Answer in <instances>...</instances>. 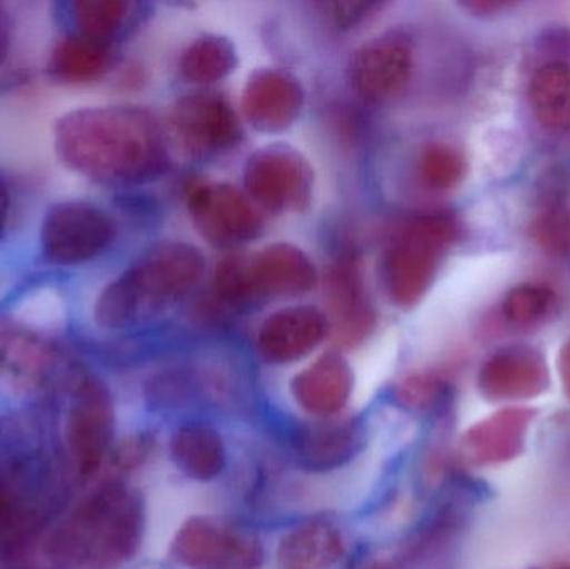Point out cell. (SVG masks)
I'll return each mask as SVG.
<instances>
[{
    "label": "cell",
    "instance_id": "cell-34",
    "mask_svg": "<svg viewBox=\"0 0 570 569\" xmlns=\"http://www.w3.org/2000/svg\"><path fill=\"white\" fill-rule=\"evenodd\" d=\"M559 376H561L562 387L570 398V340L562 346L558 360Z\"/></svg>",
    "mask_w": 570,
    "mask_h": 569
},
{
    "label": "cell",
    "instance_id": "cell-11",
    "mask_svg": "<svg viewBox=\"0 0 570 569\" xmlns=\"http://www.w3.org/2000/svg\"><path fill=\"white\" fill-rule=\"evenodd\" d=\"M176 139L194 156H213L236 146L240 124L233 107L216 94H193L184 97L170 114Z\"/></svg>",
    "mask_w": 570,
    "mask_h": 569
},
{
    "label": "cell",
    "instance_id": "cell-1",
    "mask_svg": "<svg viewBox=\"0 0 570 569\" xmlns=\"http://www.w3.org/2000/svg\"><path fill=\"white\" fill-rule=\"evenodd\" d=\"M57 149L73 169L109 184H144L169 169L166 136L147 110L116 106L70 114Z\"/></svg>",
    "mask_w": 570,
    "mask_h": 569
},
{
    "label": "cell",
    "instance_id": "cell-30",
    "mask_svg": "<svg viewBox=\"0 0 570 569\" xmlns=\"http://www.w3.org/2000/svg\"><path fill=\"white\" fill-rule=\"evenodd\" d=\"M449 384L434 373H415L401 381L395 398L402 406L412 411H429L448 394Z\"/></svg>",
    "mask_w": 570,
    "mask_h": 569
},
{
    "label": "cell",
    "instance_id": "cell-17",
    "mask_svg": "<svg viewBox=\"0 0 570 569\" xmlns=\"http://www.w3.org/2000/svg\"><path fill=\"white\" fill-rule=\"evenodd\" d=\"M327 330V317L315 307H285L267 317L257 347L269 363H294L312 353L324 341Z\"/></svg>",
    "mask_w": 570,
    "mask_h": 569
},
{
    "label": "cell",
    "instance_id": "cell-22",
    "mask_svg": "<svg viewBox=\"0 0 570 569\" xmlns=\"http://www.w3.org/2000/svg\"><path fill=\"white\" fill-rule=\"evenodd\" d=\"M174 463L196 481H213L227 464L226 444L214 428L206 424H184L170 441Z\"/></svg>",
    "mask_w": 570,
    "mask_h": 569
},
{
    "label": "cell",
    "instance_id": "cell-8",
    "mask_svg": "<svg viewBox=\"0 0 570 569\" xmlns=\"http://www.w3.org/2000/svg\"><path fill=\"white\" fill-rule=\"evenodd\" d=\"M114 237L112 219L99 207L79 200L50 207L40 233L43 254L60 266L94 259L112 244Z\"/></svg>",
    "mask_w": 570,
    "mask_h": 569
},
{
    "label": "cell",
    "instance_id": "cell-10",
    "mask_svg": "<svg viewBox=\"0 0 570 569\" xmlns=\"http://www.w3.org/2000/svg\"><path fill=\"white\" fill-rule=\"evenodd\" d=\"M194 226L204 239L217 247L250 243L261 233V217L250 200L229 184L196 187L189 197Z\"/></svg>",
    "mask_w": 570,
    "mask_h": 569
},
{
    "label": "cell",
    "instance_id": "cell-24",
    "mask_svg": "<svg viewBox=\"0 0 570 569\" xmlns=\"http://www.w3.org/2000/svg\"><path fill=\"white\" fill-rule=\"evenodd\" d=\"M110 63L109 46L83 36L69 37L53 50L50 69L69 82L99 79Z\"/></svg>",
    "mask_w": 570,
    "mask_h": 569
},
{
    "label": "cell",
    "instance_id": "cell-2",
    "mask_svg": "<svg viewBox=\"0 0 570 569\" xmlns=\"http://www.w3.org/2000/svg\"><path fill=\"white\" fill-rule=\"evenodd\" d=\"M56 451L29 416L0 420V557L22 553L62 504Z\"/></svg>",
    "mask_w": 570,
    "mask_h": 569
},
{
    "label": "cell",
    "instance_id": "cell-7",
    "mask_svg": "<svg viewBox=\"0 0 570 569\" xmlns=\"http://www.w3.org/2000/svg\"><path fill=\"white\" fill-rule=\"evenodd\" d=\"M170 553L189 569H259L264 563L257 537L216 518H193L184 523Z\"/></svg>",
    "mask_w": 570,
    "mask_h": 569
},
{
    "label": "cell",
    "instance_id": "cell-37",
    "mask_svg": "<svg viewBox=\"0 0 570 569\" xmlns=\"http://www.w3.org/2000/svg\"><path fill=\"white\" fill-rule=\"evenodd\" d=\"M361 569H392V568L387 567V565L375 563V565H368V567H364Z\"/></svg>",
    "mask_w": 570,
    "mask_h": 569
},
{
    "label": "cell",
    "instance_id": "cell-20",
    "mask_svg": "<svg viewBox=\"0 0 570 569\" xmlns=\"http://www.w3.org/2000/svg\"><path fill=\"white\" fill-rule=\"evenodd\" d=\"M332 333L341 346L361 343L374 326L361 271L354 261H341L328 276Z\"/></svg>",
    "mask_w": 570,
    "mask_h": 569
},
{
    "label": "cell",
    "instance_id": "cell-38",
    "mask_svg": "<svg viewBox=\"0 0 570 569\" xmlns=\"http://www.w3.org/2000/svg\"><path fill=\"white\" fill-rule=\"evenodd\" d=\"M554 569H570L569 565H561V567H556Z\"/></svg>",
    "mask_w": 570,
    "mask_h": 569
},
{
    "label": "cell",
    "instance_id": "cell-29",
    "mask_svg": "<svg viewBox=\"0 0 570 569\" xmlns=\"http://www.w3.org/2000/svg\"><path fill=\"white\" fill-rule=\"evenodd\" d=\"M419 170L431 189H451L465 176V159L455 147L432 144L422 153Z\"/></svg>",
    "mask_w": 570,
    "mask_h": 569
},
{
    "label": "cell",
    "instance_id": "cell-16",
    "mask_svg": "<svg viewBox=\"0 0 570 569\" xmlns=\"http://www.w3.org/2000/svg\"><path fill=\"white\" fill-rule=\"evenodd\" d=\"M304 90L297 79L281 70H257L244 87L247 122L261 133H283L301 116Z\"/></svg>",
    "mask_w": 570,
    "mask_h": 569
},
{
    "label": "cell",
    "instance_id": "cell-36",
    "mask_svg": "<svg viewBox=\"0 0 570 569\" xmlns=\"http://www.w3.org/2000/svg\"><path fill=\"white\" fill-rule=\"evenodd\" d=\"M9 190H7L6 184L0 180V237H2L3 230H6L7 219H9Z\"/></svg>",
    "mask_w": 570,
    "mask_h": 569
},
{
    "label": "cell",
    "instance_id": "cell-26",
    "mask_svg": "<svg viewBox=\"0 0 570 569\" xmlns=\"http://www.w3.org/2000/svg\"><path fill=\"white\" fill-rule=\"evenodd\" d=\"M532 236L552 256L570 254V206L561 180L546 187L541 209L532 223Z\"/></svg>",
    "mask_w": 570,
    "mask_h": 569
},
{
    "label": "cell",
    "instance_id": "cell-9",
    "mask_svg": "<svg viewBox=\"0 0 570 569\" xmlns=\"http://www.w3.org/2000/svg\"><path fill=\"white\" fill-rule=\"evenodd\" d=\"M244 184L249 196L264 209L297 213L311 203L314 173L297 150L269 146L247 160Z\"/></svg>",
    "mask_w": 570,
    "mask_h": 569
},
{
    "label": "cell",
    "instance_id": "cell-33",
    "mask_svg": "<svg viewBox=\"0 0 570 569\" xmlns=\"http://www.w3.org/2000/svg\"><path fill=\"white\" fill-rule=\"evenodd\" d=\"M465 9L472 12L489 16V13L501 12V10L512 7L511 2H499V0H475V2L464 3Z\"/></svg>",
    "mask_w": 570,
    "mask_h": 569
},
{
    "label": "cell",
    "instance_id": "cell-4",
    "mask_svg": "<svg viewBox=\"0 0 570 569\" xmlns=\"http://www.w3.org/2000/svg\"><path fill=\"white\" fill-rule=\"evenodd\" d=\"M204 271L206 261L197 247L160 244L100 293L94 311L97 324L127 330L156 320L199 286Z\"/></svg>",
    "mask_w": 570,
    "mask_h": 569
},
{
    "label": "cell",
    "instance_id": "cell-5",
    "mask_svg": "<svg viewBox=\"0 0 570 569\" xmlns=\"http://www.w3.org/2000/svg\"><path fill=\"white\" fill-rule=\"evenodd\" d=\"M458 234L454 217L445 213L422 214L402 227L385 263L389 294L397 306L421 303Z\"/></svg>",
    "mask_w": 570,
    "mask_h": 569
},
{
    "label": "cell",
    "instance_id": "cell-12",
    "mask_svg": "<svg viewBox=\"0 0 570 569\" xmlns=\"http://www.w3.org/2000/svg\"><path fill=\"white\" fill-rule=\"evenodd\" d=\"M549 386L544 356L531 346H508L492 354L478 374L482 396L492 403L541 396Z\"/></svg>",
    "mask_w": 570,
    "mask_h": 569
},
{
    "label": "cell",
    "instance_id": "cell-14",
    "mask_svg": "<svg viewBox=\"0 0 570 569\" xmlns=\"http://www.w3.org/2000/svg\"><path fill=\"white\" fill-rule=\"evenodd\" d=\"M414 57L407 40L397 36L371 40L355 52L351 63L354 89L364 99L381 102L404 89Z\"/></svg>",
    "mask_w": 570,
    "mask_h": 569
},
{
    "label": "cell",
    "instance_id": "cell-28",
    "mask_svg": "<svg viewBox=\"0 0 570 569\" xmlns=\"http://www.w3.org/2000/svg\"><path fill=\"white\" fill-rule=\"evenodd\" d=\"M556 310V294L542 284H521L509 291L502 311L509 323L518 327L541 324Z\"/></svg>",
    "mask_w": 570,
    "mask_h": 569
},
{
    "label": "cell",
    "instance_id": "cell-31",
    "mask_svg": "<svg viewBox=\"0 0 570 569\" xmlns=\"http://www.w3.org/2000/svg\"><path fill=\"white\" fill-rule=\"evenodd\" d=\"M154 450V438L147 433L134 434V436L127 438L122 443L112 447L110 450L109 458L110 467L117 471V473H129V471L136 470L140 464L146 463L149 454Z\"/></svg>",
    "mask_w": 570,
    "mask_h": 569
},
{
    "label": "cell",
    "instance_id": "cell-35",
    "mask_svg": "<svg viewBox=\"0 0 570 569\" xmlns=\"http://www.w3.org/2000/svg\"><path fill=\"white\" fill-rule=\"evenodd\" d=\"M10 43V22L6 10L0 6V62L6 59Z\"/></svg>",
    "mask_w": 570,
    "mask_h": 569
},
{
    "label": "cell",
    "instance_id": "cell-13",
    "mask_svg": "<svg viewBox=\"0 0 570 569\" xmlns=\"http://www.w3.org/2000/svg\"><path fill=\"white\" fill-rule=\"evenodd\" d=\"M249 303L257 300H287L308 293L317 273L312 261L291 244H274L244 259Z\"/></svg>",
    "mask_w": 570,
    "mask_h": 569
},
{
    "label": "cell",
    "instance_id": "cell-32",
    "mask_svg": "<svg viewBox=\"0 0 570 569\" xmlns=\"http://www.w3.org/2000/svg\"><path fill=\"white\" fill-rule=\"evenodd\" d=\"M372 6L368 3H335L334 17L338 23H344V26H348V23H354L355 19H361L364 17V13L371 9Z\"/></svg>",
    "mask_w": 570,
    "mask_h": 569
},
{
    "label": "cell",
    "instance_id": "cell-23",
    "mask_svg": "<svg viewBox=\"0 0 570 569\" xmlns=\"http://www.w3.org/2000/svg\"><path fill=\"white\" fill-rule=\"evenodd\" d=\"M529 100L542 126L558 133L570 130V66L552 60L539 67L529 84Z\"/></svg>",
    "mask_w": 570,
    "mask_h": 569
},
{
    "label": "cell",
    "instance_id": "cell-21",
    "mask_svg": "<svg viewBox=\"0 0 570 569\" xmlns=\"http://www.w3.org/2000/svg\"><path fill=\"white\" fill-rule=\"evenodd\" d=\"M344 553L341 531L328 521L314 520L285 534L277 550V563L281 569H328Z\"/></svg>",
    "mask_w": 570,
    "mask_h": 569
},
{
    "label": "cell",
    "instance_id": "cell-39",
    "mask_svg": "<svg viewBox=\"0 0 570 569\" xmlns=\"http://www.w3.org/2000/svg\"><path fill=\"white\" fill-rule=\"evenodd\" d=\"M19 569H36V568H19Z\"/></svg>",
    "mask_w": 570,
    "mask_h": 569
},
{
    "label": "cell",
    "instance_id": "cell-3",
    "mask_svg": "<svg viewBox=\"0 0 570 569\" xmlns=\"http://www.w3.org/2000/svg\"><path fill=\"white\" fill-rule=\"evenodd\" d=\"M144 531L139 491L109 480L63 514L47 538V558L59 569H117L136 557Z\"/></svg>",
    "mask_w": 570,
    "mask_h": 569
},
{
    "label": "cell",
    "instance_id": "cell-6",
    "mask_svg": "<svg viewBox=\"0 0 570 569\" xmlns=\"http://www.w3.org/2000/svg\"><path fill=\"white\" fill-rule=\"evenodd\" d=\"M116 416L107 387L96 377H79L67 414L66 444L80 480H90L109 458Z\"/></svg>",
    "mask_w": 570,
    "mask_h": 569
},
{
    "label": "cell",
    "instance_id": "cell-18",
    "mask_svg": "<svg viewBox=\"0 0 570 569\" xmlns=\"http://www.w3.org/2000/svg\"><path fill=\"white\" fill-rule=\"evenodd\" d=\"M365 443V428L357 418H325L297 434L298 461L307 471L325 473L354 460Z\"/></svg>",
    "mask_w": 570,
    "mask_h": 569
},
{
    "label": "cell",
    "instance_id": "cell-25",
    "mask_svg": "<svg viewBox=\"0 0 570 569\" xmlns=\"http://www.w3.org/2000/svg\"><path fill=\"white\" fill-rule=\"evenodd\" d=\"M237 66L236 47L226 37L206 36L190 43L180 59V72L193 84H213Z\"/></svg>",
    "mask_w": 570,
    "mask_h": 569
},
{
    "label": "cell",
    "instance_id": "cell-19",
    "mask_svg": "<svg viewBox=\"0 0 570 569\" xmlns=\"http://www.w3.org/2000/svg\"><path fill=\"white\" fill-rule=\"evenodd\" d=\"M354 374L347 361L337 353H327L302 370L292 380L295 403L312 416L334 418L351 400Z\"/></svg>",
    "mask_w": 570,
    "mask_h": 569
},
{
    "label": "cell",
    "instance_id": "cell-15",
    "mask_svg": "<svg viewBox=\"0 0 570 569\" xmlns=\"http://www.w3.org/2000/svg\"><path fill=\"white\" fill-rule=\"evenodd\" d=\"M531 408L509 406L475 423L461 440L464 460L475 467H498L518 458L534 423Z\"/></svg>",
    "mask_w": 570,
    "mask_h": 569
},
{
    "label": "cell",
    "instance_id": "cell-27",
    "mask_svg": "<svg viewBox=\"0 0 570 569\" xmlns=\"http://www.w3.org/2000/svg\"><path fill=\"white\" fill-rule=\"evenodd\" d=\"M126 0H79L72 3L73 19L80 36L107 43L122 30L130 16Z\"/></svg>",
    "mask_w": 570,
    "mask_h": 569
}]
</instances>
